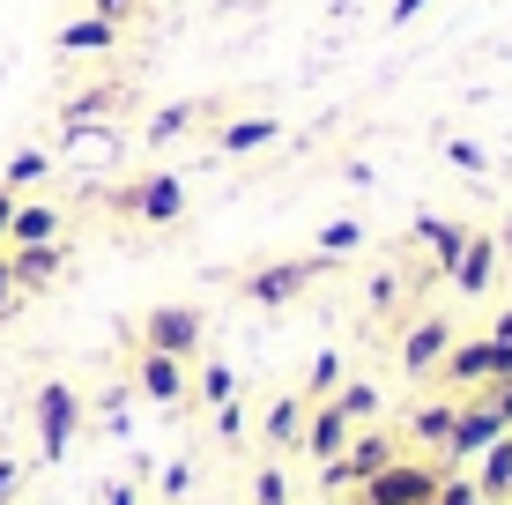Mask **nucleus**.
<instances>
[{
  "instance_id": "nucleus-28",
  "label": "nucleus",
  "mask_w": 512,
  "mask_h": 505,
  "mask_svg": "<svg viewBox=\"0 0 512 505\" xmlns=\"http://www.w3.org/2000/svg\"><path fill=\"white\" fill-rule=\"evenodd\" d=\"M253 505H290V476H282V468H260L253 476Z\"/></svg>"
},
{
  "instance_id": "nucleus-33",
  "label": "nucleus",
  "mask_w": 512,
  "mask_h": 505,
  "mask_svg": "<svg viewBox=\"0 0 512 505\" xmlns=\"http://www.w3.org/2000/svg\"><path fill=\"white\" fill-rule=\"evenodd\" d=\"M15 298H23V290H15V268H8V246H0V312H8Z\"/></svg>"
},
{
  "instance_id": "nucleus-21",
  "label": "nucleus",
  "mask_w": 512,
  "mask_h": 505,
  "mask_svg": "<svg viewBox=\"0 0 512 505\" xmlns=\"http://www.w3.org/2000/svg\"><path fill=\"white\" fill-rule=\"evenodd\" d=\"M193 394H201L208 409L238 402V372H231V364H201V372H193Z\"/></svg>"
},
{
  "instance_id": "nucleus-3",
  "label": "nucleus",
  "mask_w": 512,
  "mask_h": 505,
  "mask_svg": "<svg viewBox=\"0 0 512 505\" xmlns=\"http://www.w3.org/2000/svg\"><path fill=\"white\" fill-rule=\"evenodd\" d=\"M438 372L453 379V387H498V379H512V342L498 335H475V342H453L446 364Z\"/></svg>"
},
{
  "instance_id": "nucleus-35",
  "label": "nucleus",
  "mask_w": 512,
  "mask_h": 505,
  "mask_svg": "<svg viewBox=\"0 0 512 505\" xmlns=\"http://www.w3.org/2000/svg\"><path fill=\"white\" fill-rule=\"evenodd\" d=\"M490 409H498L505 424H512V379H498V387H490Z\"/></svg>"
},
{
  "instance_id": "nucleus-32",
  "label": "nucleus",
  "mask_w": 512,
  "mask_h": 505,
  "mask_svg": "<svg viewBox=\"0 0 512 505\" xmlns=\"http://www.w3.org/2000/svg\"><path fill=\"white\" fill-rule=\"evenodd\" d=\"M438 505H490L475 483H438Z\"/></svg>"
},
{
  "instance_id": "nucleus-20",
  "label": "nucleus",
  "mask_w": 512,
  "mask_h": 505,
  "mask_svg": "<svg viewBox=\"0 0 512 505\" xmlns=\"http://www.w3.org/2000/svg\"><path fill=\"white\" fill-rule=\"evenodd\" d=\"M112 104H119V90H75V97L60 104V127H97Z\"/></svg>"
},
{
  "instance_id": "nucleus-15",
  "label": "nucleus",
  "mask_w": 512,
  "mask_h": 505,
  "mask_svg": "<svg viewBox=\"0 0 512 505\" xmlns=\"http://www.w3.org/2000/svg\"><path fill=\"white\" fill-rule=\"evenodd\" d=\"M52 238H60V208L52 201H15L8 246H52Z\"/></svg>"
},
{
  "instance_id": "nucleus-26",
  "label": "nucleus",
  "mask_w": 512,
  "mask_h": 505,
  "mask_svg": "<svg viewBox=\"0 0 512 505\" xmlns=\"http://www.w3.org/2000/svg\"><path fill=\"white\" fill-rule=\"evenodd\" d=\"M416 439H423V446H446V439H453V409H446V402H438V409H416Z\"/></svg>"
},
{
  "instance_id": "nucleus-10",
  "label": "nucleus",
  "mask_w": 512,
  "mask_h": 505,
  "mask_svg": "<svg viewBox=\"0 0 512 505\" xmlns=\"http://www.w3.org/2000/svg\"><path fill=\"white\" fill-rule=\"evenodd\" d=\"M505 431H512V424H505V416L490 409V402L453 409V439H446V454H453V461H475V454H490V446H498Z\"/></svg>"
},
{
  "instance_id": "nucleus-1",
  "label": "nucleus",
  "mask_w": 512,
  "mask_h": 505,
  "mask_svg": "<svg viewBox=\"0 0 512 505\" xmlns=\"http://www.w3.org/2000/svg\"><path fill=\"white\" fill-rule=\"evenodd\" d=\"M394 461H401L394 431H349L342 461H320V483H327V491H349V483H372L379 468H394Z\"/></svg>"
},
{
  "instance_id": "nucleus-5",
  "label": "nucleus",
  "mask_w": 512,
  "mask_h": 505,
  "mask_svg": "<svg viewBox=\"0 0 512 505\" xmlns=\"http://www.w3.org/2000/svg\"><path fill=\"white\" fill-rule=\"evenodd\" d=\"M112 208H119V216H141V223H179V216H186V186L171 179V171H156V179L119 186Z\"/></svg>"
},
{
  "instance_id": "nucleus-40",
  "label": "nucleus",
  "mask_w": 512,
  "mask_h": 505,
  "mask_svg": "<svg viewBox=\"0 0 512 505\" xmlns=\"http://www.w3.org/2000/svg\"><path fill=\"white\" fill-rule=\"evenodd\" d=\"M490 335H498V342H512V305L498 312V320H490Z\"/></svg>"
},
{
  "instance_id": "nucleus-37",
  "label": "nucleus",
  "mask_w": 512,
  "mask_h": 505,
  "mask_svg": "<svg viewBox=\"0 0 512 505\" xmlns=\"http://www.w3.org/2000/svg\"><path fill=\"white\" fill-rule=\"evenodd\" d=\"M104 505H141V491H134V483H112V491H104Z\"/></svg>"
},
{
  "instance_id": "nucleus-12",
  "label": "nucleus",
  "mask_w": 512,
  "mask_h": 505,
  "mask_svg": "<svg viewBox=\"0 0 512 505\" xmlns=\"http://www.w3.org/2000/svg\"><path fill=\"white\" fill-rule=\"evenodd\" d=\"M8 268H15V290H45V283H60L67 246L60 238H52V246H8Z\"/></svg>"
},
{
  "instance_id": "nucleus-8",
  "label": "nucleus",
  "mask_w": 512,
  "mask_h": 505,
  "mask_svg": "<svg viewBox=\"0 0 512 505\" xmlns=\"http://www.w3.org/2000/svg\"><path fill=\"white\" fill-rule=\"evenodd\" d=\"M134 387H141V402H156V409H179L186 394H193V372H186V357L141 350V364H134Z\"/></svg>"
},
{
  "instance_id": "nucleus-19",
  "label": "nucleus",
  "mask_w": 512,
  "mask_h": 505,
  "mask_svg": "<svg viewBox=\"0 0 512 505\" xmlns=\"http://www.w3.org/2000/svg\"><path fill=\"white\" fill-rule=\"evenodd\" d=\"M475 461H483L475 491H483V498H512V431H505L498 446H490V454H475Z\"/></svg>"
},
{
  "instance_id": "nucleus-7",
  "label": "nucleus",
  "mask_w": 512,
  "mask_h": 505,
  "mask_svg": "<svg viewBox=\"0 0 512 505\" xmlns=\"http://www.w3.org/2000/svg\"><path fill=\"white\" fill-rule=\"evenodd\" d=\"M141 350L193 357V350H201V312H193V305H156L149 320H141Z\"/></svg>"
},
{
  "instance_id": "nucleus-22",
  "label": "nucleus",
  "mask_w": 512,
  "mask_h": 505,
  "mask_svg": "<svg viewBox=\"0 0 512 505\" xmlns=\"http://www.w3.org/2000/svg\"><path fill=\"white\" fill-rule=\"evenodd\" d=\"M45 171H52L45 149H15V156H8V179H0V186H8V194H23V186H38Z\"/></svg>"
},
{
  "instance_id": "nucleus-25",
  "label": "nucleus",
  "mask_w": 512,
  "mask_h": 505,
  "mask_svg": "<svg viewBox=\"0 0 512 505\" xmlns=\"http://www.w3.org/2000/svg\"><path fill=\"white\" fill-rule=\"evenodd\" d=\"M334 402H342V416H349V424H372V416H379V387H364V379H349V387L334 394Z\"/></svg>"
},
{
  "instance_id": "nucleus-9",
  "label": "nucleus",
  "mask_w": 512,
  "mask_h": 505,
  "mask_svg": "<svg viewBox=\"0 0 512 505\" xmlns=\"http://www.w3.org/2000/svg\"><path fill=\"white\" fill-rule=\"evenodd\" d=\"M453 342H461V335H453V320H446V312H423V320L409 327V335H401V372H409V379L438 372Z\"/></svg>"
},
{
  "instance_id": "nucleus-30",
  "label": "nucleus",
  "mask_w": 512,
  "mask_h": 505,
  "mask_svg": "<svg viewBox=\"0 0 512 505\" xmlns=\"http://www.w3.org/2000/svg\"><path fill=\"white\" fill-rule=\"evenodd\" d=\"M216 439H223V446H238V439H245V409H238V402H223V409H216Z\"/></svg>"
},
{
  "instance_id": "nucleus-11",
  "label": "nucleus",
  "mask_w": 512,
  "mask_h": 505,
  "mask_svg": "<svg viewBox=\"0 0 512 505\" xmlns=\"http://www.w3.org/2000/svg\"><path fill=\"white\" fill-rule=\"evenodd\" d=\"M453 283H461V298H490V283H498V238H475L468 231V246H461V260H453Z\"/></svg>"
},
{
  "instance_id": "nucleus-27",
  "label": "nucleus",
  "mask_w": 512,
  "mask_h": 505,
  "mask_svg": "<svg viewBox=\"0 0 512 505\" xmlns=\"http://www.w3.org/2000/svg\"><path fill=\"white\" fill-rule=\"evenodd\" d=\"M312 394H320V402H334V394H342V357H334V350L312 357Z\"/></svg>"
},
{
  "instance_id": "nucleus-18",
  "label": "nucleus",
  "mask_w": 512,
  "mask_h": 505,
  "mask_svg": "<svg viewBox=\"0 0 512 505\" xmlns=\"http://www.w3.org/2000/svg\"><path fill=\"white\" fill-rule=\"evenodd\" d=\"M416 238L438 253V268H453V260H461V246H468V231H461V223H446V216H416Z\"/></svg>"
},
{
  "instance_id": "nucleus-14",
  "label": "nucleus",
  "mask_w": 512,
  "mask_h": 505,
  "mask_svg": "<svg viewBox=\"0 0 512 505\" xmlns=\"http://www.w3.org/2000/svg\"><path fill=\"white\" fill-rule=\"evenodd\" d=\"M305 416H312V409L297 402V394H275V402H268V416H260V439L290 454V446H305Z\"/></svg>"
},
{
  "instance_id": "nucleus-4",
  "label": "nucleus",
  "mask_w": 512,
  "mask_h": 505,
  "mask_svg": "<svg viewBox=\"0 0 512 505\" xmlns=\"http://www.w3.org/2000/svg\"><path fill=\"white\" fill-rule=\"evenodd\" d=\"M75 424H82V394L67 387V379H45L38 387V454L60 461L67 446H75Z\"/></svg>"
},
{
  "instance_id": "nucleus-13",
  "label": "nucleus",
  "mask_w": 512,
  "mask_h": 505,
  "mask_svg": "<svg viewBox=\"0 0 512 505\" xmlns=\"http://www.w3.org/2000/svg\"><path fill=\"white\" fill-rule=\"evenodd\" d=\"M349 431H357V424L342 416V402H320V409L305 416V454H312V461H342Z\"/></svg>"
},
{
  "instance_id": "nucleus-24",
  "label": "nucleus",
  "mask_w": 512,
  "mask_h": 505,
  "mask_svg": "<svg viewBox=\"0 0 512 505\" xmlns=\"http://www.w3.org/2000/svg\"><path fill=\"white\" fill-rule=\"evenodd\" d=\"M357 246H364V223L357 216H334L327 231H320V253L327 260H342V253H357Z\"/></svg>"
},
{
  "instance_id": "nucleus-38",
  "label": "nucleus",
  "mask_w": 512,
  "mask_h": 505,
  "mask_svg": "<svg viewBox=\"0 0 512 505\" xmlns=\"http://www.w3.org/2000/svg\"><path fill=\"white\" fill-rule=\"evenodd\" d=\"M8 223H15V194L0 186V246H8Z\"/></svg>"
},
{
  "instance_id": "nucleus-6",
  "label": "nucleus",
  "mask_w": 512,
  "mask_h": 505,
  "mask_svg": "<svg viewBox=\"0 0 512 505\" xmlns=\"http://www.w3.org/2000/svg\"><path fill=\"white\" fill-rule=\"evenodd\" d=\"M438 468H423V461H394V468H379L372 483H364V505H431L438 498Z\"/></svg>"
},
{
  "instance_id": "nucleus-34",
  "label": "nucleus",
  "mask_w": 512,
  "mask_h": 505,
  "mask_svg": "<svg viewBox=\"0 0 512 505\" xmlns=\"http://www.w3.org/2000/svg\"><path fill=\"white\" fill-rule=\"evenodd\" d=\"M90 15H112V23H127V15H134V0H90Z\"/></svg>"
},
{
  "instance_id": "nucleus-16",
  "label": "nucleus",
  "mask_w": 512,
  "mask_h": 505,
  "mask_svg": "<svg viewBox=\"0 0 512 505\" xmlns=\"http://www.w3.org/2000/svg\"><path fill=\"white\" fill-rule=\"evenodd\" d=\"M275 134H282V119H268V112H253V119H231V127L216 134V149H223V156H253V149H268Z\"/></svg>"
},
{
  "instance_id": "nucleus-39",
  "label": "nucleus",
  "mask_w": 512,
  "mask_h": 505,
  "mask_svg": "<svg viewBox=\"0 0 512 505\" xmlns=\"http://www.w3.org/2000/svg\"><path fill=\"white\" fill-rule=\"evenodd\" d=\"M423 8H431V0H394V23H416Z\"/></svg>"
},
{
  "instance_id": "nucleus-17",
  "label": "nucleus",
  "mask_w": 512,
  "mask_h": 505,
  "mask_svg": "<svg viewBox=\"0 0 512 505\" xmlns=\"http://www.w3.org/2000/svg\"><path fill=\"white\" fill-rule=\"evenodd\" d=\"M112 45H119L112 15H75V23L60 30V52H112Z\"/></svg>"
},
{
  "instance_id": "nucleus-36",
  "label": "nucleus",
  "mask_w": 512,
  "mask_h": 505,
  "mask_svg": "<svg viewBox=\"0 0 512 505\" xmlns=\"http://www.w3.org/2000/svg\"><path fill=\"white\" fill-rule=\"evenodd\" d=\"M15 483H23V468H15V461H0V505L15 498Z\"/></svg>"
},
{
  "instance_id": "nucleus-23",
  "label": "nucleus",
  "mask_w": 512,
  "mask_h": 505,
  "mask_svg": "<svg viewBox=\"0 0 512 505\" xmlns=\"http://www.w3.org/2000/svg\"><path fill=\"white\" fill-rule=\"evenodd\" d=\"M193 119H201V104H164V112L149 119V142H156V149H164V142H179Z\"/></svg>"
},
{
  "instance_id": "nucleus-41",
  "label": "nucleus",
  "mask_w": 512,
  "mask_h": 505,
  "mask_svg": "<svg viewBox=\"0 0 512 505\" xmlns=\"http://www.w3.org/2000/svg\"><path fill=\"white\" fill-rule=\"evenodd\" d=\"M431 505H438V498H431Z\"/></svg>"
},
{
  "instance_id": "nucleus-29",
  "label": "nucleus",
  "mask_w": 512,
  "mask_h": 505,
  "mask_svg": "<svg viewBox=\"0 0 512 505\" xmlns=\"http://www.w3.org/2000/svg\"><path fill=\"white\" fill-rule=\"evenodd\" d=\"M446 164H453V171H483L490 156H483V142H461V134H453V142H446Z\"/></svg>"
},
{
  "instance_id": "nucleus-31",
  "label": "nucleus",
  "mask_w": 512,
  "mask_h": 505,
  "mask_svg": "<svg viewBox=\"0 0 512 505\" xmlns=\"http://www.w3.org/2000/svg\"><path fill=\"white\" fill-rule=\"evenodd\" d=\"M193 491V461H164V498H186Z\"/></svg>"
},
{
  "instance_id": "nucleus-2",
  "label": "nucleus",
  "mask_w": 512,
  "mask_h": 505,
  "mask_svg": "<svg viewBox=\"0 0 512 505\" xmlns=\"http://www.w3.org/2000/svg\"><path fill=\"white\" fill-rule=\"evenodd\" d=\"M334 268V260L327 253H305V260H268V268H253V275H245V298H253V305H290V298H305V290L312 283H320V275Z\"/></svg>"
}]
</instances>
